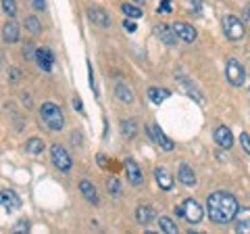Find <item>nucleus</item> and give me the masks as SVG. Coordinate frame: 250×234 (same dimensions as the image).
<instances>
[{
    "label": "nucleus",
    "instance_id": "1",
    "mask_svg": "<svg viewBox=\"0 0 250 234\" xmlns=\"http://www.w3.org/2000/svg\"><path fill=\"white\" fill-rule=\"evenodd\" d=\"M207 211H208V220L215 222L219 226H225L236 220V213L240 211L238 199L231 192L225 190H217L213 194H208L207 199Z\"/></svg>",
    "mask_w": 250,
    "mask_h": 234
},
{
    "label": "nucleus",
    "instance_id": "2",
    "mask_svg": "<svg viewBox=\"0 0 250 234\" xmlns=\"http://www.w3.org/2000/svg\"><path fill=\"white\" fill-rule=\"evenodd\" d=\"M40 117H42V121L52 132H59V130H62V126H65V117H62V111L54 103H44L40 107Z\"/></svg>",
    "mask_w": 250,
    "mask_h": 234
},
{
    "label": "nucleus",
    "instance_id": "3",
    "mask_svg": "<svg viewBox=\"0 0 250 234\" xmlns=\"http://www.w3.org/2000/svg\"><path fill=\"white\" fill-rule=\"evenodd\" d=\"M223 32H225V38H229V40H242L244 38V23H242L236 15H225L223 19Z\"/></svg>",
    "mask_w": 250,
    "mask_h": 234
},
{
    "label": "nucleus",
    "instance_id": "4",
    "mask_svg": "<svg viewBox=\"0 0 250 234\" xmlns=\"http://www.w3.org/2000/svg\"><path fill=\"white\" fill-rule=\"evenodd\" d=\"M244 67L238 59H228V63H225V77H228V82L231 86H242L244 84Z\"/></svg>",
    "mask_w": 250,
    "mask_h": 234
},
{
    "label": "nucleus",
    "instance_id": "5",
    "mask_svg": "<svg viewBox=\"0 0 250 234\" xmlns=\"http://www.w3.org/2000/svg\"><path fill=\"white\" fill-rule=\"evenodd\" d=\"M50 157H52V163L57 165V169H61V171H69V169H71V165H73L69 153L62 149L61 144H52L50 146Z\"/></svg>",
    "mask_w": 250,
    "mask_h": 234
},
{
    "label": "nucleus",
    "instance_id": "6",
    "mask_svg": "<svg viewBox=\"0 0 250 234\" xmlns=\"http://www.w3.org/2000/svg\"><path fill=\"white\" fill-rule=\"evenodd\" d=\"M146 130H148V136H150L156 144H159V149H163V151H173L175 149V144H173V140L171 138H167L165 134H163V130L159 128V126H146Z\"/></svg>",
    "mask_w": 250,
    "mask_h": 234
},
{
    "label": "nucleus",
    "instance_id": "7",
    "mask_svg": "<svg viewBox=\"0 0 250 234\" xmlns=\"http://www.w3.org/2000/svg\"><path fill=\"white\" fill-rule=\"evenodd\" d=\"M182 209H184V220H188L190 224H198L202 220V209L194 199H186L182 203Z\"/></svg>",
    "mask_w": 250,
    "mask_h": 234
},
{
    "label": "nucleus",
    "instance_id": "8",
    "mask_svg": "<svg viewBox=\"0 0 250 234\" xmlns=\"http://www.w3.org/2000/svg\"><path fill=\"white\" fill-rule=\"evenodd\" d=\"M125 176H127V182L131 186H142L144 182V176H142V169L134 159H127L125 161Z\"/></svg>",
    "mask_w": 250,
    "mask_h": 234
},
{
    "label": "nucleus",
    "instance_id": "9",
    "mask_svg": "<svg viewBox=\"0 0 250 234\" xmlns=\"http://www.w3.org/2000/svg\"><path fill=\"white\" fill-rule=\"evenodd\" d=\"M156 38L163 42V44H167V46H175L177 40H179V36L175 34V29L173 25H165V23H161V25H156Z\"/></svg>",
    "mask_w": 250,
    "mask_h": 234
},
{
    "label": "nucleus",
    "instance_id": "10",
    "mask_svg": "<svg viewBox=\"0 0 250 234\" xmlns=\"http://www.w3.org/2000/svg\"><path fill=\"white\" fill-rule=\"evenodd\" d=\"M0 205H2L6 211H15V209L21 207V199L15 190L4 188V190H0Z\"/></svg>",
    "mask_w": 250,
    "mask_h": 234
},
{
    "label": "nucleus",
    "instance_id": "11",
    "mask_svg": "<svg viewBox=\"0 0 250 234\" xmlns=\"http://www.w3.org/2000/svg\"><path fill=\"white\" fill-rule=\"evenodd\" d=\"M36 63L38 67L42 69V71H52L54 67V54L50 48H46V46H42V48L36 50Z\"/></svg>",
    "mask_w": 250,
    "mask_h": 234
},
{
    "label": "nucleus",
    "instance_id": "12",
    "mask_svg": "<svg viewBox=\"0 0 250 234\" xmlns=\"http://www.w3.org/2000/svg\"><path fill=\"white\" fill-rule=\"evenodd\" d=\"M2 38H4V42H9V44H15L21 38V27H19V23L15 21V17H11L9 21L4 23V27H2Z\"/></svg>",
    "mask_w": 250,
    "mask_h": 234
},
{
    "label": "nucleus",
    "instance_id": "13",
    "mask_svg": "<svg viewBox=\"0 0 250 234\" xmlns=\"http://www.w3.org/2000/svg\"><path fill=\"white\" fill-rule=\"evenodd\" d=\"M173 29H175V34H177L179 38H182L184 42H188V44H192V42L198 38L196 29H194L192 25H188V23H184V21H177V23H173Z\"/></svg>",
    "mask_w": 250,
    "mask_h": 234
},
{
    "label": "nucleus",
    "instance_id": "14",
    "mask_svg": "<svg viewBox=\"0 0 250 234\" xmlns=\"http://www.w3.org/2000/svg\"><path fill=\"white\" fill-rule=\"evenodd\" d=\"M88 17L92 23H96L100 27H111V19H108V15L104 9H100V6H92L88 9Z\"/></svg>",
    "mask_w": 250,
    "mask_h": 234
},
{
    "label": "nucleus",
    "instance_id": "15",
    "mask_svg": "<svg viewBox=\"0 0 250 234\" xmlns=\"http://www.w3.org/2000/svg\"><path fill=\"white\" fill-rule=\"evenodd\" d=\"M215 142L221 146V149H231V144H233L231 130L225 128V126H219V128L215 130Z\"/></svg>",
    "mask_w": 250,
    "mask_h": 234
},
{
    "label": "nucleus",
    "instance_id": "16",
    "mask_svg": "<svg viewBox=\"0 0 250 234\" xmlns=\"http://www.w3.org/2000/svg\"><path fill=\"white\" fill-rule=\"evenodd\" d=\"M233 222H236V230H238V232L250 234V207L238 211V213H236V220H233Z\"/></svg>",
    "mask_w": 250,
    "mask_h": 234
},
{
    "label": "nucleus",
    "instance_id": "17",
    "mask_svg": "<svg viewBox=\"0 0 250 234\" xmlns=\"http://www.w3.org/2000/svg\"><path fill=\"white\" fill-rule=\"evenodd\" d=\"M154 178H156V182H159V186L163 190H171V188H173V178H171V174L165 167L154 169Z\"/></svg>",
    "mask_w": 250,
    "mask_h": 234
},
{
    "label": "nucleus",
    "instance_id": "18",
    "mask_svg": "<svg viewBox=\"0 0 250 234\" xmlns=\"http://www.w3.org/2000/svg\"><path fill=\"white\" fill-rule=\"evenodd\" d=\"M177 178H179V182L186 184V186H194L196 184V174L190 169V165H186V163H182L177 169Z\"/></svg>",
    "mask_w": 250,
    "mask_h": 234
},
{
    "label": "nucleus",
    "instance_id": "19",
    "mask_svg": "<svg viewBox=\"0 0 250 234\" xmlns=\"http://www.w3.org/2000/svg\"><path fill=\"white\" fill-rule=\"evenodd\" d=\"M115 96L121 100V103H125V105H129L131 100H134V92L129 90V86L125 84V82H117V86H115Z\"/></svg>",
    "mask_w": 250,
    "mask_h": 234
},
{
    "label": "nucleus",
    "instance_id": "20",
    "mask_svg": "<svg viewBox=\"0 0 250 234\" xmlns=\"http://www.w3.org/2000/svg\"><path fill=\"white\" fill-rule=\"evenodd\" d=\"M80 192L83 194V199H88L90 203L96 205L98 203V192H96V186H94L90 180H82L80 182Z\"/></svg>",
    "mask_w": 250,
    "mask_h": 234
},
{
    "label": "nucleus",
    "instance_id": "21",
    "mask_svg": "<svg viewBox=\"0 0 250 234\" xmlns=\"http://www.w3.org/2000/svg\"><path fill=\"white\" fill-rule=\"evenodd\" d=\"M136 215H138V222L140 224H150L152 220H154V215H156V211L152 207H148V205H142V207H138L136 209Z\"/></svg>",
    "mask_w": 250,
    "mask_h": 234
},
{
    "label": "nucleus",
    "instance_id": "22",
    "mask_svg": "<svg viewBox=\"0 0 250 234\" xmlns=\"http://www.w3.org/2000/svg\"><path fill=\"white\" fill-rule=\"evenodd\" d=\"M169 96H171V92L167 88H154V86L152 88H148V98H150L154 105H161L163 100L169 98Z\"/></svg>",
    "mask_w": 250,
    "mask_h": 234
},
{
    "label": "nucleus",
    "instance_id": "23",
    "mask_svg": "<svg viewBox=\"0 0 250 234\" xmlns=\"http://www.w3.org/2000/svg\"><path fill=\"white\" fill-rule=\"evenodd\" d=\"M25 151L29 155H40L44 151V142H42L40 138H29L27 142H25Z\"/></svg>",
    "mask_w": 250,
    "mask_h": 234
},
{
    "label": "nucleus",
    "instance_id": "24",
    "mask_svg": "<svg viewBox=\"0 0 250 234\" xmlns=\"http://www.w3.org/2000/svg\"><path fill=\"white\" fill-rule=\"evenodd\" d=\"M25 29H27V32L29 34H40L42 32V23L40 21H38V17H34V15H31V17H27L25 19Z\"/></svg>",
    "mask_w": 250,
    "mask_h": 234
},
{
    "label": "nucleus",
    "instance_id": "25",
    "mask_svg": "<svg viewBox=\"0 0 250 234\" xmlns=\"http://www.w3.org/2000/svg\"><path fill=\"white\" fill-rule=\"evenodd\" d=\"M121 130H123V136L125 138H134L136 132H138V123L134 119H127V121L121 123Z\"/></svg>",
    "mask_w": 250,
    "mask_h": 234
},
{
    "label": "nucleus",
    "instance_id": "26",
    "mask_svg": "<svg viewBox=\"0 0 250 234\" xmlns=\"http://www.w3.org/2000/svg\"><path fill=\"white\" fill-rule=\"evenodd\" d=\"M159 228L165 232V234H175V232H177L175 222L169 220V217H161V220H159Z\"/></svg>",
    "mask_w": 250,
    "mask_h": 234
},
{
    "label": "nucleus",
    "instance_id": "27",
    "mask_svg": "<svg viewBox=\"0 0 250 234\" xmlns=\"http://www.w3.org/2000/svg\"><path fill=\"white\" fill-rule=\"evenodd\" d=\"M121 11H123L125 17H129V19H140L142 17V11H140L138 6H134V4H123Z\"/></svg>",
    "mask_w": 250,
    "mask_h": 234
},
{
    "label": "nucleus",
    "instance_id": "28",
    "mask_svg": "<svg viewBox=\"0 0 250 234\" xmlns=\"http://www.w3.org/2000/svg\"><path fill=\"white\" fill-rule=\"evenodd\" d=\"M106 188H108V194L115 199H119V194H121V182L117 180V178H111V180L106 182Z\"/></svg>",
    "mask_w": 250,
    "mask_h": 234
},
{
    "label": "nucleus",
    "instance_id": "29",
    "mask_svg": "<svg viewBox=\"0 0 250 234\" xmlns=\"http://www.w3.org/2000/svg\"><path fill=\"white\" fill-rule=\"evenodd\" d=\"M2 9L9 17H15V15H17V4H15V0H2Z\"/></svg>",
    "mask_w": 250,
    "mask_h": 234
},
{
    "label": "nucleus",
    "instance_id": "30",
    "mask_svg": "<svg viewBox=\"0 0 250 234\" xmlns=\"http://www.w3.org/2000/svg\"><path fill=\"white\" fill-rule=\"evenodd\" d=\"M23 57H25V61L36 59V50H34V44L31 42H27L25 46H23Z\"/></svg>",
    "mask_w": 250,
    "mask_h": 234
},
{
    "label": "nucleus",
    "instance_id": "31",
    "mask_svg": "<svg viewBox=\"0 0 250 234\" xmlns=\"http://www.w3.org/2000/svg\"><path fill=\"white\" fill-rule=\"evenodd\" d=\"M171 11H173V2L171 0H163L159 4V13H171Z\"/></svg>",
    "mask_w": 250,
    "mask_h": 234
},
{
    "label": "nucleus",
    "instance_id": "32",
    "mask_svg": "<svg viewBox=\"0 0 250 234\" xmlns=\"http://www.w3.org/2000/svg\"><path fill=\"white\" fill-rule=\"evenodd\" d=\"M240 144H242V149H244V151L250 155V136H248V134H242V136H240Z\"/></svg>",
    "mask_w": 250,
    "mask_h": 234
},
{
    "label": "nucleus",
    "instance_id": "33",
    "mask_svg": "<svg viewBox=\"0 0 250 234\" xmlns=\"http://www.w3.org/2000/svg\"><path fill=\"white\" fill-rule=\"evenodd\" d=\"M123 27H125V29H127V32H129V34H134V32H136V29H138V27H136V23H134V21H131L129 17H127V19H125V21H123Z\"/></svg>",
    "mask_w": 250,
    "mask_h": 234
},
{
    "label": "nucleus",
    "instance_id": "34",
    "mask_svg": "<svg viewBox=\"0 0 250 234\" xmlns=\"http://www.w3.org/2000/svg\"><path fill=\"white\" fill-rule=\"evenodd\" d=\"M21 230H29V222H25V220H21V222H17V226H15V232H21Z\"/></svg>",
    "mask_w": 250,
    "mask_h": 234
},
{
    "label": "nucleus",
    "instance_id": "35",
    "mask_svg": "<svg viewBox=\"0 0 250 234\" xmlns=\"http://www.w3.org/2000/svg\"><path fill=\"white\" fill-rule=\"evenodd\" d=\"M31 4H34L36 11H44L46 9V0H31Z\"/></svg>",
    "mask_w": 250,
    "mask_h": 234
},
{
    "label": "nucleus",
    "instance_id": "36",
    "mask_svg": "<svg viewBox=\"0 0 250 234\" xmlns=\"http://www.w3.org/2000/svg\"><path fill=\"white\" fill-rule=\"evenodd\" d=\"M88 77H90V88L96 92V84H94V71H92V65H90V69H88Z\"/></svg>",
    "mask_w": 250,
    "mask_h": 234
},
{
    "label": "nucleus",
    "instance_id": "37",
    "mask_svg": "<svg viewBox=\"0 0 250 234\" xmlns=\"http://www.w3.org/2000/svg\"><path fill=\"white\" fill-rule=\"evenodd\" d=\"M73 107L77 109V111H82V109H83V107H82V100L77 98V96H75V100H73Z\"/></svg>",
    "mask_w": 250,
    "mask_h": 234
},
{
    "label": "nucleus",
    "instance_id": "38",
    "mask_svg": "<svg viewBox=\"0 0 250 234\" xmlns=\"http://www.w3.org/2000/svg\"><path fill=\"white\" fill-rule=\"evenodd\" d=\"M192 6H194L196 13H200V0H192Z\"/></svg>",
    "mask_w": 250,
    "mask_h": 234
}]
</instances>
